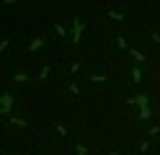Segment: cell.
<instances>
[{
  "mask_svg": "<svg viewBox=\"0 0 160 155\" xmlns=\"http://www.w3.org/2000/svg\"><path fill=\"white\" fill-rule=\"evenodd\" d=\"M0 103H3V111H11V103H13V98H11V96H3V101H0Z\"/></svg>",
  "mask_w": 160,
  "mask_h": 155,
  "instance_id": "1",
  "label": "cell"
}]
</instances>
